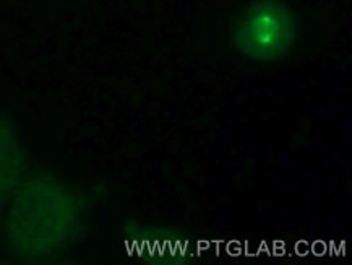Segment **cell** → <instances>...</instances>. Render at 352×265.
I'll return each instance as SVG.
<instances>
[{
    "label": "cell",
    "mask_w": 352,
    "mask_h": 265,
    "mask_svg": "<svg viewBox=\"0 0 352 265\" xmlns=\"http://www.w3.org/2000/svg\"><path fill=\"white\" fill-rule=\"evenodd\" d=\"M8 200L6 240L16 257H52L78 240L83 206L75 192L56 176L36 174L25 179Z\"/></svg>",
    "instance_id": "obj_1"
},
{
    "label": "cell",
    "mask_w": 352,
    "mask_h": 265,
    "mask_svg": "<svg viewBox=\"0 0 352 265\" xmlns=\"http://www.w3.org/2000/svg\"><path fill=\"white\" fill-rule=\"evenodd\" d=\"M299 38V18L284 0H255L243 8L232 26V46L256 62L283 59Z\"/></svg>",
    "instance_id": "obj_2"
},
{
    "label": "cell",
    "mask_w": 352,
    "mask_h": 265,
    "mask_svg": "<svg viewBox=\"0 0 352 265\" xmlns=\"http://www.w3.org/2000/svg\"><path fill=\"white\" fill-rule=\"evenodd\" d=\"M25 169V151L15 125L0 118V210L7 204Z\"/></svg>",
    "instance_id": "obj_3"
}]
</instances>
